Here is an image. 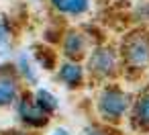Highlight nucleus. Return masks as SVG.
<instances>
[{
	"mask_svg": "<svg viewBox=\"0 0 149 135\" xmlns=\"http://www.w3.org/2000/svg\"><path fill=\"white\" fill-rule=\"evenodd\" d=\"M33 57H35V62L39 64V68L41 70H45V72H53L55 68H57V53L47 45V43H37V45H33Z\"/></svg>",
	"mask_w": 149,
	"mask_h": 135,
	"instance_id": "11",
	"label": "nucleus"
},
{
	"mask_svg": "<svg viewBox=\"0 0 149 135\" xmlns=\"http://www.w3.org/2000/svg\"><path fill=\"white\" fill-rule=\"evenodd\" d=\"M57 45H59V53H61L63 59L84 62L94 43H92V39L88 37V33L84 29L70 27V29H63Z\"/></svg>",
	"mask_w": 149,
	"mask_h": 135,
	"instance_id": "5",
	"label": "nucleus"
},
{
	"mask_svg": "<svg viewBox=\"0 0 149 135\" xmlns=\"http://www.w3.org/2000/svg\"><path fill=\"white\" fill-rule=\"evenodd\" d=\"M129 125L135 133H149V86H143L133 96Z\"/></svg>",
	"mask_w": 149,
	"mask_h": 135,
	"instance_id": "8",
	"label": "nucleus"
},
{
	"mask_svg": "<svg viewBox=\"0 0 149 135\" xmlns=\"http://www.w3.org/2000/svg\"><path fill=\"white\" fill-rule=\"evenodd\" d=\"M47 4L59 17L78 19V17H84L92 8V0H47Z\"/></svg>",
	"mask_w": 149,
	"mask_h": 135,
	"instance_id": "10",
	"label": "nucleus"
},
{
	"mask_svg": "<svg viewBox=\"0 0 149 135\" xmlns=\"http://www.w3.org/2000/svg\"><path fill=\"white\" fill-rule=\"evenodd\" d=\"M25 88L27 86L13 64H0V111L15 106Z\"/></svg>",
	"mask_w": 149,
	"mask_h": 135,
	"instance_id": "6",
	"label": "nucleus"
},
{
	"mask_svg": "<svg viewBox=\"0 0 149 135\" xmlns=\"http://www.w3.org/2000/svg\"><path fill=\"white\" fill-rule=\"evenodd\" d=\"M55 78L57 82L68 88V90H80L88 78L84 62H74V59H61L55 68Z\"/></svg>",
	"mask_w": 149,
	"mask_h": 135,
	"instance_id": "7",
	"label": "nucleus"
},
{
	"mask_svg": "<svg viewBox=\"0 0 149 135\" xmlns=\"http://www.w3.org/2000/svg\"><path fill=\"white\" fill-rule=\"evenodd\" d=\"M118 51L123 59V72L127 76H139L145 70H149V29L139 27L129 31L120 39Z\"/></svg>",
	"mask_w": 149,
	"mask_h": 135,
	"instance_id": "3",
	"label": "nucleus"
},
{
	"mask_svg": "<svg viewBox=\"0 0 149 135\" xmlns=\"http://www.w3.org/2000/svg\"><path fill=\"white\" fill-rule=\"evenodd\" d=\"M13 66L17 70V74L21 76V80L25 82L27 88H37L41 82V74H39V64L35 62L31 51H17L13 57Z\"/></svg>",
	"mask_w": 149,
	"mask_h": 135,
	"instance_id": "9",
	"label": "nucleus"
},
{
	"mask_svg": "<svg viewBox=\"0 0 149 135\" xmlns=\"http://www.w3.org/2000/svg\"><path fill=\"white\" fill-rule=\"evenodd\" d=\"M13 41H15V31L10 21L6 17H0V57L13 51Z\"/></svg>",
	"mask_w": 149,
	"mask_h": 135,
	"instance_id": "13",
	"label": "nucleus"
},
{
	"mask_svg": "<svg viewBox=\"0 0 149 135\" xmlns=\"http://www.w3.org/2000/svg\"><path fill=\"white\" fill-rule=\"evenodd\" d=\"M33 98L35 102L47 113V115H55L59 111V98L49 90V88H43V86H37L33 90Z\"/></svg>",
	"mask_w": 149,
	"mask_h": 135,
	"instance_id": "12",
	"label": "nucleus"
},
{
	"mask_svg": "<svg viewBox=\"0 0 149 135\" xmlns=\"http://www.w3.org/2000/svg\"><path fill=\"white\" fill-rule=\"evenodd\" d=\"M82 135H118V131L114 129V125H106V123L98 121V123L86 125Z\"/></svg>",
	"mask_w": 149,
	"mask_h": 135,
	"instance_id": "14",
	"label": "nucleus"
},
{
	"mask_svg": "<svg viewBox=\"0 0 149 135\" xmlns=\"http://www.w3.org/2000/svg\"><path fill=\"white\" fill-rule=\"evenodd\" d=\"M84 66H86L88 76L100 84L112 82L123 74V59H120L118 47L104 43V41L92 45V49L88 51L84 59Z\"/></svg>",
	"mask_w": 149,
	"mask_h": 135,
	"instance_id": "2",
	"label": "nucleus"
},
{
	"mask_svg": "<svg viewBox=\"0 0 149 135\" xmlns=\"http://www.w3.org/2000/svg\"><path fill=\"white\" fill-rule=\"evenodd\" d=\"M49 135H72V133H70L68 127H55V129L49 131Z\"/></svg>",
	"mask_w": 149,
	"mask_h": 135,
	"instance_id": "17",
	"label": "nucleus"
},
{
	"mask_svg": "<svg viewBox=\"0 0 149 135\" xmlns=\"http://www.w3.org/2000/svg\"><path fill=\"white\" fill-rule=\"evenodd\" d=\"M133 96L129 90H125L116 82H104L100 84L96 96H94V108L98 115V121L106 125H120L131 111Z\"/></svg>",
	"mask_w": 149,
	"mask_h": 135,
	"instance_id": "1",
	"label": "nucleus"
},
{
	"mask_svg": "<svg viewBox=\"0 0 149 135\" xmlns=\"http://www.w3.org/2000/svg\"><path fill=\"white\" fill-rule=\"evenodd\" d=\"M139 19H143L145 25H149V0H145V2L139 6Z\"/></svg>",
	"mask_w": 149,
	"mask_h": 135,
	"instance_id": "15",
	"label": "nucleus"
},
{
	"mask_svg": "<svg viewBox=\"0 0 149 135\" xmlns=\"http://www.w3.org/2000/svg\"><path fill=\"white\" fill-rule=\"evenodd\" d=\"M4 135H37V131H33V129H17V131H6Z\"/></svg>",
	"mask_w": 149,
	"mask_h": 135,
	"instance_id": "16",
	"label": "nucleus"
},
{
	"mask_svg": "<svg viewBox=\"0 0 149 135\" xmlns=\"http://www.w3.org/2000/svg\"><path fill=\"white\" fill-rule=\"evenodd\" d=\"M15 113L19 117V123L27 129H33V131H41L49 125V119L51 115H47L33 98V92L31 88H25L23 94L19 96V100L15 102Z\"/></svg>",
	"mask_w": 149,
	"mask_h": 135,
	"instance_id": "4",
	"label": "nucleus"
}]
</instances>
